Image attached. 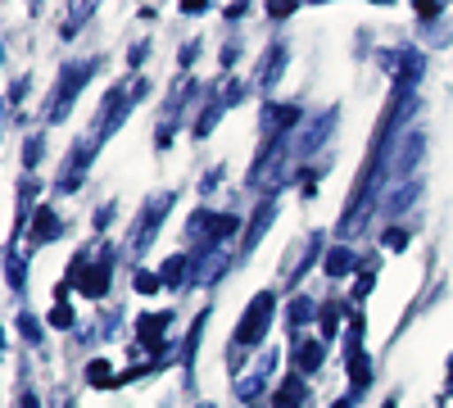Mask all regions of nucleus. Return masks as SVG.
<instances>
[{"label":"nucleus","mask_w":453,"mask_h":408,"mask_svg":"<svg viewBox=\"0 0 453 408\" xmlns=\"http://www.w3.org/2000/svg\"><path fill=\"white\" fill-rule=\"evenodd\" d=\"M226 264H232V254H226L222 245H200V254H191V286H213Z\"/></svg>","instance_id":"1a4fd4ad"},{"label":"nucleus","mask_w":453,"mask_h":408,"mask_svg":"<svg viewBox=\"0 0 453 408\" xmlns=\"http://www.w3.org/2000/svg\"><path fill=\"white\" fill-rule=\"evenodd\" d=\"M23 408H42V404H36V395H23Z\"/></svg>","instance_id":"a19ab883"},{"label":"nucleus","mask_w":453,"mask_h":408,"mask_svg":"<svg viewBox=\"0 0 453 408\" xmlns=\"http://www.w3.org/2000/svg\"><path fill=\"white\" fill-rule=\"evenodd\" d=\"M96 68H100V59H73V64L59 68L55 91H50V100H46V119H50V123H64V119H68L73 100H78V91L96 78Z\"/></svg>","instance_id":"f03ea898"},{"label":"nucleus","mask_w":453,"mask_h":408,"mask_svg":"<svg viewBox=\"0 0 453 408\" xmlns=\"http://www.w3.org/2000/svg\"><path fill=\"white\" fill-rule=\"evenodd\" d=\"M273 367H277V350H263V354L254 358V373L236 377V399H245V404H263V390H268Z\"/></svg>","instance_id":"0eeeda50"},{"label":"nucleus","mask_w":453,"mask_h":408,"mask_svg":"<svg viewBox=\"0 0 453 408\" xmlns=\"http://www.w3.org/2000/svg\"><path fill=\"white\" fill-rule=\"evenodd\" d=\"M386 245H390V250H403V245H408V232H403V227H390V232H386Z\"/></svg>","instance_id":"f704fd0d"},{"label":"nucleus","mask_w":453,"mask_h":408,"mask_svg":"<svg viewBox=\"0 0 453 408\" xmlns=\"http://www.w3.org/2000/svg\"><path fill=\"white\" fill-rule=\"evenodd\" d=\"M241 96H245V87H241V82H226V87H222V96H218V100H222V104H226V109H232V104H241Z\"/></svg>","instance_id":"473e14b6"},{"label":"nucleus","mask_w":453,"mask_h":408,"mask_svg":"<svg viewBox=\"0 0 453 408\" xmlns=\"http://www.w3.org/2000/svg\"><path fill=\"white\" fill-rule=\"evenodd\" d=\"M96 155H100V145H96L91 136H82V141H78V150L68 155V164H64V173H59V191H64V196L82 187V173L91 168V159H96Z\"/></svg>","instance_id":"f8f14e48"},{"label":"nucleus","mask_w":453,"mask_h":408,"mask_svg":"<svg viewBox=\"0 0 453 408\" xmlns=\"http://www.w3.org/2000/svg\"><path fill=\"white\" fill-rule=\"evenodd\" d=\"M23 281H27V258L10 250V290H23Z\"/></svg>","instance_id":"a878e982"},{"label":"nucleus","mask_w":453,"mask_h":408,"mask_svg":"<svg viewBox=\"0 0 453 408\" xmlns=\"http://www.w3.org/2000/svg\"><path fill=\"white\" fill-rule=\"evenodd\" d=\"M91 14H96V5H78V10H73V14H68V23H64V42H73L78 23H82V19H91Z\"/></svg>","instance_id":"c85d7f7f"},{"label":"nucleus","mask_w":453,"mask_h":408,"mask_svg":"<svg viewBox=\"0 0 453 408\" xmlns=\"http://www.w3.org/2000/svg\"><path fill=\"white\" fill-rule=\"evenodd\" d=\"M159 281H164L168 290L191 286V254H173L168 264H164V273H159Z\"/></svg>","instance_id":"f3484780"},{"label":"nucleus","mask_w":453,"mask_h":408,"mask_svg":"<svg viewBox=\"0 0 453 408\" xmlns=\"http://www.w3.org/2000/svg\"><path fill=\"white\" fill-rule=\"evenodd\" d=\"M222 114H226V104H222V100H209V104H204V114L196 119V136H209V132L218 127Z\"/></svg>","instance_id":"5701e85b"},{"label":"nucleus","mask_w":453,"mask_h":408,"mask_svg":"<svg viewBox=\"0 0 453 408\" xmlns=\"http://www.w3.org/2000/svg\"><path fill=\"white\" fill-rule=\"evenodd\" d=\"M335 119H340L335 109H322V114H318L313 123L299 127V136H295V155H304V159H309V155H318L322 145L331 141V132H335Z\"/></svg>","instance_id":"9d476101"},{"label":"nucleus","mask_w":453,"mask_h":408,"mask_svg":"<svg viewBox=\"0 0 453 408\" xmlns=\"http://www.w3.org/2000/svg\"><path fill=\"white\" fill-rule=\"evenodd\" d=\"M113 264H119V250L113 245H87L78 258H73V277H78V290L87 300H100L109 290V277H113Z\"/></svg>","instance_id":"7ed1b4c3"},{"label":"nucleus","mask_w":453,"mask_h":408,"mask_svg":"<svg viewBox=\"0 0 453 408\" xmlns=\"http://www.w3.org/2000/svg\"><path fill=\"white\" fill-rule=\"evenodd\" d=\"M42 145H46L42 136H27V145H23V168H27V173H32L36 164H42V155H46Z\"/></svg>","instance_id":"cd10ccee"},{"label":"nucleus","mask_w":453,"mask_h":408,"mask_svg":"<svg viewBox=\"0 0 453 408\" xmlns=\"http://www.w3.org/2000/svg\"><path fill=\"white\" fill-rule=\"evenodd\" d=\"M281 68H286V46L277 42V46H268V55L258 64V87H273L281 78Z\"/></svg>","instance_id":"6ab92c4d"},{"label":"nucleus","mask_w":453,"mask_h":408,"mask_svg":"<svg viewBox=\"0 0 453 408\" xmlns=\"http://www.w3.org/2000/svg\"><path fill=\"white\" fill-rule=\"evenodd\" d=\"M87 381H91V386H119V377L109 373L104 358H91V363H87Z\"/></svg>","instance_id":"393cba45"},{"label":"nucleus","mask_w":453,"mask_h":408,"mask_svg":"<svg viewBox=\"0 0 453 408\" xmlns=\"http://www.w3.org/2000/svg\"><path fill=\"white\" fill-rule=\"evenodd\" d=\"M59 236H64L59 213H55V209H36V218H32V241L46 245V241H59Z\"/></svg>","instance_id":"dca6fc26"},{"label":"nucleus","mask_w":453,"mask_h":408,"mask_svg":"<svg viewBox=\"0 0 453 408\" xmlns=\"http://www.w3.org/2000/svg\"><path fill=\"white\" fill-rule=\"evenodd\" d=\"M422 159H426V132L422 127H403L386 150H381V213L399 218L408 204L422 196Z\"/></svg>","instance_id":"f257e3e1"},{"label":"nucleus","mask_w":453,"mask_h":408,"mask_svg":"<svg viewBox=\"0 0 453 408\" xmlns=\"http://www.w3.org/2000/svg\"><path fill=\"white\" fill-rule=\"evenodd\" d=\"M273 313H277V295L273 290H258L254 300L245 304L241 313V327H236V336H232V358L250 345H258L263 336H268V327H273Z\"/></svg>","instance_id":"20e7f679"},{"label":"nucleus","mask_w":453,"mask_h":408,"mask_svg":"<svg viewBox=\"0 0 453 408\" xmlns=\"http://www.w3.org/2000/svg\"><path fill=\"white\" fill-rule=\"evenodd\" d=\"M309 399V386H304V373H295V377H286L281 386H277V395H273V408H299Z\"/></svg>","instance_id":"2eb2a0df"},{"label":"nucleus","mask_w":453,"mask_h":408,"mask_svg":"<svg viewBox=\"0 0 453 408\" xmlns=\"http://www.w3.org/2000/svg\"><path fill=\"white\" fill-rule=\"evenodd\" d=\"M381 408H399V399H395V395H390V399H386V404H381Z\"/></svg>","instance_id":"37998d69"},{"label":"nucleus","mask_w":453,"mask_h":408,"mask_svg":"<svg viewBox=\"0 0 453 408\" xmlns=\"http://www.w3.org/2000/svg\"><path fill=\"white\" fill-rule=\"evenodd\" d=\"M236 222H241V218H226V213H204V209H196V213H191V222H186V232L200 236V245H222L226 236L236 232Z\"/></svg>","instance_id":"6e6552de"},{"label":"nucleus","mask_w":453,"mask_h":408,"mask_svg":"<svg viewBox=\"0 0 453 408\" xmlns=\"http://www.w3.org/2000/svg\"><path fill=\"white\" fill-rule=\"evenodd\" d=\"M204 322H209V313H200V318L191 322V336H186V345H181V373H186V377L196 373V350H200V336H204Z\"/></svg>","instance_id":"412c9836"},{"label":"nucleus","mask_w":453,"mask_h":408,"mask_svg":"<svg viewBox=\"0 0 453 408\" xmlns=\"http://www.w3.org/2000/svg\"><path fill=\"white\" fill-rule=\"evenodd\" d=\"M19 331H23V341H32V345L42 341V322H36L32 313H19Z\"/></svg>","instance_id":"c756f323"},{"label":"nucleus","mask_w":453,"mask_h":408,"mask_svg":"<svg viewBox=\"0 0 453 408\" xmlns=\"http://www.w3.org/2000/svg\"><path fill=\"white\" fill-rule=\"evenodd\" d=\"M372 196H376V181L372 177H363V187H358V196H354V204H349V213L340 218V236H358L363 227H367V218H372Z\"/></svg>","instance_id":"ddd939ff"},{"label":"nucleus","mask_w":453,"mask_h":408,"mask_svg":"<svg viewBox=\"0 0 453 408\" xmlns=\"http://www.w3.org/2000/svg\"><path fill=\"white\" fill-rule=\"evenodd\" d=\"M313 313H318V309H313V300H295V304H290V313H286V322L299 331V327H304Z\"/></svg>","instance_id":"bb28decb"},{"label":"nucleus","mask_w":453,"mask_h":408,"mask_svg":"<svg viewBox=\"0 0 453 408\" xmlns=\"http://www.w3.org/2000/svg\"><path fill=\"white\" fill-rule=\"evenodd\" d=\"M295 123H299V109L295 104H268V114H263V132H273V136H281Z\"/></svg>","instance_id":"a211bd4d"},{"label":"nucleus","mask_w":453,"mask_h":408,"mask_svg":"<svg viewBox=\"0 0 453 408\" xmlns=\"http://www.w3.org/2000/svg\"><path fill=\"white\" fill-rule=\"evenodd\" d=\"M354 399H358V395H354V390H349V395H345V399H340V404H335V408H354Z\"/></svg>","instance_id":"ea45409f"},{"label":"nucleus","mask_w":453,"mask_h":408,"mask_svg":"<svg viewBox=\"0 0 453 408\" xmlns=\"http://www.w3.org/2000/svg\"><path fill=\"white\" fill-rule=\"evenodd\" d=\"M318 254H322V236H309V258H304V264H299V268H295V286H299V281H304V273H309V264H313V258H318Z\"/></svg>","instance_id":"7c9ffc66"},{"label":"nucleus","mask_w":453,"mask_h":408,"mask_svg":"<svg viewBox=\"0 0 453 408\" xmlns=\"http://www.w3.org/2000/svg\"><path fill=\"white\" fill-rule=\"evenodd\" d=\"M299 191H304V196H318V173H299Z\"/></svg>","instance_id":"e433bc0d"},{"label":"nucleus","mask_w":453,"mask_h":408,"mask_svg":"<svg viewBox=\"0 0 453 408\" xmlns=\"http://www.w3.org/2000/svg\"><path fill=\"white\" fill-rule=\"evenodd\" d=\"M367 295H372V273H363V277H358V290H354V300H367Z\"/></svg>","instance_id":"4c0bfd02"},{"label":"nucleus","mask_w":453,"mask_h":408,"mask_svg":"<svg viewBox=\"0 0 453 408\" xmlns=\"http://www.w3.org/2000/svg\"><path fill=\"white\" fill-rule=\"evenodd\" d=\"M218 181H222V168H209L204 173V181H200V191L209 196V191H218Z\"/></svg>","instance_id":"c9c22d12"},{"label":"nucleus","mask_w":453,"mask_h":408,"mask_svg":"<svg viewBox=\"0 0 453 408\" xmlns=\"http://www.w3.org/2000/svg\"><path fill=\"white\" fill-rule=\"evenodd\" d=\"M322 341H299L295 345V367H299V373H318V367H322Z\"/></svg>","instance_id":"4be33fe9"},{"label":"nucleus","mask_w":453,"mask_h":408,"mask_svg":"<svg viewBox=\"0 0 453 408\" xmlns=\"http://www.w3.org/2000/svg\"><path fill=\"white\" fill-rule=\"evenodd\" d=\"M318 322H322V336L331 341L335 331H340V300H326V304L318 309Z\"/></svg>","instance_id":"b1692460"},{"label":"nucleus","mask_w":453,"mask_h":408,"mask_svg":"<svg viewBox=\"0 0 453 408\" xmlns=\"http://www.w3.org/2000/svg\"><path fill=\"white\" fill-rule=\"evenodd\" d=\"M109 222H113V204H104V209H100V213H96V227H100V232H104V227H109Z\"/></svg>","instance_id":"58836bf2"},{"label":"nucleus","mask_w":453,"mask_h":408,"mask_svg":"<svg viewBox=\"0 0 453 408\" xmlns=\"http://www.w3.org/2000/svg\"><path fill=\"white\" fill-rule=\"evenodd\" d=\"M50 327H55V331H73V309H68V304H55V309H50Z\"/></svg>","instance_id":"2f4dec72"},{"label":"nucleus","mask_w":453,"mask_h":408,"mask_svg":"<svg viewBox=\"0 0 453 408\" xmlns=\"http://www.w3.org/2000/svg\"><path fill=\"white\" fill-rule=\"evenodd\" d=\"M381 64L395 73V91H412V87H418L422 82V68H426V55L422 50H386L381 55Z\"/></svg>","instance_id":"423d86ee"},{"label":"nucleus","mask_w":453,"mask_h":408,"mask_svg":"<svg viewBox=\"0 0 453 408\" xmlns=\"http://www.w3.org/2000/svg\"><path fill=\"white\" fill-rule=\"evenodd\" d=\"M168 322H173V313H141L136 318V345L164 358V350H168Z\"/></svg>","instance_id":"9b49d317"},{"label":"nucleus","mask_w":453,"mask_h":408,"mask_svg":"<svg viewBox=\"0 0 453 408\" xmlns=\"http://www.w3.org/2000/svg\"><path fill=\"white\" fill-rule=\"evenodd\" d=\"M173 209V191H155L145 204H141V213H136V227H132V241H127V254L136 258V254H145L150 250V241L159 236V227H164V213Z\"/></svg>","instance_id":"39448f33"},{"label":"nucleus","mask_w":453,"mask_h":408,"mask_svg":"<svg viewBox=\"0 0 453 408\" xmlns=\"http://www.w3.org/2000/svg\"><path fill=\"white\" fill-rule=\"evenodd\" d=\"M196 408H213V404H196Z\"/></svg>","instance_id":"c03bdc74"},{"label":"nucleus","mask_w":453,"mask_h":408,"mask_svg":"<svg viewBox=\"0 0 453 408\" xmlns=\"http://www.w3.org/2000/svg\"><path fill=\"white\" fill-rule=\"evenodd\" d=\"M159 286H164V281H159L155 273H136V290H141V295H155Z\"/></svg>","instance_id":"72a5a7b5"},{"label":"nucleus","mask_w":453,"mask_h":408,"mask_svg":"<svg viewBox=\"0 0 453 408\" xmlns=\"http://www.w3.org/2000/svg\"><path fill=\"white\" fill-rule=\"evenodd\" d=\"M273 218H277V196H268L258 209H254V222L245 227V241H241V254H236V264H245V258L258 250V241L268 236V227H273Z\"/></svg>","instance_id":"4468645a"},{"label":"nucleus","mask_w":453,"mask_h":408,"mask_svg":"<svg viewBox=\"0 0 453 408\" xmlns=\"http://www.w3.org/2000/svg\"><path fill=\"white\" fill-rule=\"evenodd\" d=\"M322 268H326V277H345V273L358 268V254H354L349 245H335V250L322 258Z\"/></svg>","instance_id":"aec40b11"},{"label":"nucleus","mask_w":453,"mask_h":408,"mask_svg":"<svg viewBox=\"0 0 453 408\" xmlns=\"http://www.w3.org/2000/svg\"><path fill=\"white\" fill-rule=\"evenodd\" d=\"M453 395V358H449V390H444V399Z\"/></svg>","instance_id":"79ce46f5"}]
</instances>
